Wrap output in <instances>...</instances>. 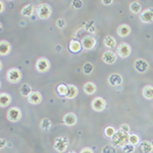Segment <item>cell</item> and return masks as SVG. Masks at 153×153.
<instances>
[{"instance_id": "cell-1", "label": "cell", "mask_w": 153, "mask_h": 153, "mask_svg": "<svg viewBox=\"0 0 153 153\" xmlns=\"http://www.w3.org/2000/svg\"><path fill=\"white\" fill-rule=\"evenodd\" d=\"M111 143L114 147H124L129 143V134L120 130L117 131L115 135L111 138Z\"/></svg>"}, {"instance_id": "cell-2", "label": "cell", "mask_w": 153, "mask_h": 153, "mask_svg": "<svg viewBox=\"0 0 153 153\" xmlns=\"http://www.w3.org/2000/svg\"><path fill=\"white\" fill-rule=\"evenodd\" d=\"M37 14L41 19H48L52 14V8L47 3H42L37 7Z\"/></svg>"}, {"instance_id": "cell-3", "label": "cell", "mask_w": 153, "mask_h": 153, "mask_svg": "<svg viewBox=\"0 0 153 153\" xmlns=\"http://www.w3.org/2000/svg\"><path fill=\"white\" fill-rule=\"evenodd\" d=\"M22 71L16 68H12L10 70L7 71L6 73V79L9 83L11 84H18L22 80Z\"/></svg>"}, {"instance_id": "cell-4", "label": "cell", "mask_w": 153, "mask_h": 153, "mask_svg": "<svg viewBox=\"0 0 153 153\" xmlns=\"http://www.w3.org/2000/svg\"><path fill=\"white\" fill-rule=\"evenodd\" d=\"M68 146V139L66 137H63V136H60V137L56 138L55 141H54V149L57 152H65L66 150V148Z\"/></svg>"}, {"instance_id": "cell-5", "label": "cell", "mask_w": 153, "mask_h": 153, "mask_svg": "<svg viewBox=\"0 0 153 153\" xmlns=\"http://www.w3.org/2000/svg\"><path fill=\"white\" fill-rule=\"evenodd\" d=\"M6 117L9 122L16 123L22 118V110L19 107H11L6 113Z\"/></svg>"}, {"instance_id": "cell-6", "label": "cell", "mask_w": 153, "mask_h": 153, "mask_svg": "<svg viewBox=\"0 0 153 153\" xmlns=\"http://www.w3.org/2000/svg\"><path fill=\"white\" fill-rule=\"evenodd\" d=\"M132 52V48L128 43H120L117 48V54L122 58H127Z\"/></svg>"}, {"instance_id": "cell-7", "label": "cell", "mask_w": 153, "mask_h": 153, "mask_svg": "<svg viewBox=\"0 0 153 153\" xmlns=\"http://www.w3.org/2000/svg\"><path fill=\"white\" fill-rule=\"evenodd\" d=\"M50 68V61L45 57H41L36 61V71L39 73H46Z\"/></svg>"}, {"instance_id": "cell-8", "label": "cell", "mask_w": 153, "mask_h": 153, "mask_svg": "<svg viewBox=\"0 0 153 153\" xmlns=\"http://www.w3.org/2000/svg\"><path fill=\"white\" fill-rule=\"evenodd\" d=\"M134 68H135V70L140 74L146 73L148 71V68H149V63H148V61H146L145 59L138 58V59H136L134 62Z\"/></svg>"}, {"instance_id": "cell-9", "label": "cell", "mask_w": 153, "mask_h": 153, "mask_svg": "<svg viewBox=\"0 0 153 153\" xmlns=\"http://www.w3.org/2000/svg\"><path fill=\"white\" fill-rule=\"evenodd\" d=\"M91 106H92V109L95 110V111H103L106 107V101L102 97H96L93 99Z\"/></svg>"}, {"instance_id": "cell-10", "label": "cell", "mask_w": 153, "mask_h": 153, "mask_svg": "<svg viewBox=\"0 0 153 153\" xmlns=\"http://www.w3.org/2000/svg\"><path fill=\"white\" fill-rule=\"evenodd\" d=\"M140 21L144 24H151L153 22V8H147L140 13Z\"/></svg>"}, {"instance_id": "cell-11", "label": "cell", "mask_w": 153, "mask_h": 153, "mask_svg": "<svg viewBox=\"0 0 153 153\" xmlns=\"http://www.w3.org/2000/svg\"><path fill=\"white\" fill-rule=\"evenodd\" d=\"M96 39L92 36H86L82 39V47L85 50H91L95 47Z\"/></svg>"}, {"instance_id": "cell-12", "label": "cell", "mask_w": 153, "mask_h": 153, "mask_svg": "<svg viewBox=\"0 0 153 153\" xmlns=\"http://www.w3.org/2000/svg\"><path fill=\"white\" fill-rule=\"evenodd\" d=\"M117 54H115L114 52H112L110 50L105 51L102 54V61L106 63V65H113L117 61Z\"/></svg>"}, {"instance_id": "cell-13", "label": "cell", "mask_w": 153, "mask_h": 153, "mask_svg": "<svg viewBox=\"0 0 153 153\" xmlns=\"http://www.w3.org/2000/svg\"><path fill=\"white\" fill-rule=\"evenodd\" d=\"M108 83H109L110 86H113V87H118V86L122 85L123 83V78L120 74L113 73L111 74L109 76H108Z\"/></svg>"}, {"instance_id": "cell-14", "label": "cell", "mask_w": 153, "mask_h": 153, "mask_svg": "<svg viewBox=\"0 0 153 153\" xmlns=\"http://www.w3.org/2000/svg\"><path fill=\"white\" fill-rule=\"evenodd\" d=\"M28 101H29V103L34 104V105H37V104H39V103H41V101H42L41 93L38 92V91H33V92L29 95Z\"/></svg>"}, {"instance_id": "cell-15", "label": "cell", "mask_w": 153, "mask_h": 153, "mask_svg": "<svg viewBox=\"0 0 153 153\" xmlns=\"http://www.w3.org/2000/svg\"><path fill=\"white\" fill-rule=\"evenodd\" d=\"M63 123L66 125V126H75L76 124V115L75 113L73 112H68L65 114V117H63Z\"/></svg>"}, {"instance_id": "cell-16", "label": "cell", "mask_w": 153, "mask_h": 153, "mask_svg": "<svg viewBox=\"0 0 153 153\" xmlns=\"http://www.w3.org/2000/svg\"><path fill=\"white\" fill-rule=\"evenodd\" d=\"M117 35L120 37H122V38H126V37H128L131 34V27L128 26V25H120V27L117 28Z\"/></svg>"}, {"instance_id": "cell-17", "label": "cell", "mask_w": 153, "mask_h": 153, "mask_svg": "<svg viewBox=\"0 0 153 153\" xmlns=\"http://www.w3.org/2000/svg\"><path fill=\"white\" fill-rule=\"evenodd\" d=\"M11 50V45L9 44V42L5 40H2L0 42V54L1 56H6L7 54L10 52Z\"/></svg>"}, {"instance_id": "cell-18", "label": "cell", "mask_w": 153, "mask_h": 153, "mask_svg": "<svg viewBox=\"0 0 153 153\" xmlns=\"http://www.w3.org/2000/svg\"><path fill=\"white\" fill-rule=\"evenodd\" d=\"M82 42H79L78 40H71L68 45V49L71 53H78L82 49Z\"/></svg>"}, {"instance_id": "cell-19", "label": "cell", "mask_w": 153, "mask_h": 153, "mask_svg": "<svg viewBox=\"0 0 153 153\" xmlns=\"http://www.w3.org/2000/svg\"><path fill=\"white\" fill-rule=\"evenodd\" d=\"M11 102V97L7 93H1L0 94V106L1 107H6L10 104Z\"/></svg>"}, {"instance_id": "cell-20", "label": "cell", "mask_w": 153, "mask_h": 153, "mask_svg": "<svg viewBox=\"0 0 153 153\" xmlns=\"http://www.w3.org/2000/svg\"><path fill=\"white\" fill-rule=\"evenodd\" d=\"M140 150H141L142 153H151L153 151L151 142L146 141V140L142 141L140 143Z\"/></svg>"}, {"instance_id": "cell-21", "label": "cell", "mask_w": 153, "mask_h": 153, "mask_svg": "<svg viewBox=\"0 0 153 153\" xmlns=\"http://www.w3.org/2000/svg\"><path fill=\"white\" fill-rule=\"evenodd\" d=\"M96 89H97V87H96V85L93 82H87L84 85V92L88 95L94 94L96 92Z\"/></svg>"}, {"instance_id": "cell-22", "label": "cell", "mask_w": 153, "mask_h": 153, "mask_svg": "<svg viewBox=\"0 0 153 153\" xmlns=\"http://www.w3.org/2000/svg\"><path fill=\"white\" fill-rule=\"evenodd\" d=\"M78 94H79L78 87L75 85H68V91L65 97L68 98V99H74V98H76V96H78Z\"/></svg>"}, {"instance_id": "cell-23", "label": "cell", "mask_w": 153, "mask_h": 153, "mask_svg": "<svg viewBox=\"0 0 153 153\" xmlns=\"http://www.w3.org/2000/svg\"><path fill=\"white\" fill-rule=\"evenodd\" d=\"M142 94L144 96V98H146L148 100L153 99V86L151 85H147L143 88Z\"/></svg>"}, {"instance_id": "cell-24", "label": "cell", "mask_w": 153, "mask_h": 153, "mask_svg": "<svg viewBox=\"0 0 153 153\" xmlns=\"http://www.w3.org/2000/svg\"><path fill=\"white\" fill-rule=\"evenodd\" d=\"M33 11H34L33 5H32V4H27V5H25L23 8H22L21 14L23 16H26V18H30V16H32V14H33Z\"/></svg>"}, {"instance_id": "cell-25", "label": "cell", "mask_w": 153, "mask_h": 153, "mask_svg": "<svg viewBox=\"0 0 153 153\" xmlns=\"http://www.w3.org/2000/svg\"><path fill=\"white\" fill-rule=\"evenodd\" d=\"M103 43H104V46L107 48H114L115 46H117V40H115L114 38H113L112 36H106L104 38V41H103Z\"/></svg>"}, {"instance_id": "cell-26", "label": "cell", "mask_w": 153, "mask_h": 153, "mask_svg": "<svg viewBox=\"0 0 153 153\" xmlns=\"http://www.w3.org/2000/svg\"><path fill=\"white\" fill-rule=\"evenodd\" d=\"M19 92H21L22 96L28 98L29 95L31 94L33 91H32V88H31V86H30L29 84H24V85H22L21 89H19Z\"/></svg>"}, {"instance_id": "cell-27", "label": "cell", "mask_w": 153, "mask_h": 153, "mask_svg": "<svg viewBox=\"0 0 153 153\" xmlns=\"http://www.w3.org/2000/svg\"><path fill=\"white\" fill-rule=\"evenodd\" d=\"M68 85H65V84H60L56 88V92L60 96H62V97H65L66 94H68Z\"/></svg>"}, {"instance_id": "cell-28", "label": "cell", "mask_w": 153, "mask_h": 153, "mask_svg": "<svg viewBox=\"0 0 153 153\" xmlns=\"http://www.w3.org/2000/svg\"><path fill=\"white\" fill-rule=\"evenodd\" d=\"M141 9H142V6L138 1H134L130 4V10L132 11L133 13H140Z\"/></svg>"}, {"instance_id": "cell-29", "label": "cell", "mask_w": 153, "mask_h": 153, "mask_svg": "<svg viewBox=\"0 0 153 153\" xmlns=\"http://www.w3.org/2000/svg\"><path fill=\"white\" fill-rule=\"evenodd\" d=\"M129 143L134 146H137L138 144H140V137L137 134H129Z\"/></svg>"}, {"instance_id": "cell-30", "label": "cell", "mask_w": 153, "mask_h": 153, "mask_svg": "<svg viewBox=\"0 0 153 153\" xmlns=\"http://www.w3.org/2000/svg\"><path fill=\"white\" fill-rule=\"evenodd\" d=\"M115 133H117V130L113 127H111V126H108V127H106L104 129V135L106 136V138H110L111 139L113 136L115 135Z\"/></svg>"}, {"instance_id": "cell-31", "label": "cell", "mask_w": 153, "mask_h": 153, "mask_svg": "<svg viewBox=\"0 0 153 153\" xmlns=\"http://www.w3.org/2000/svg\"><path fill=\"white\" fill-rule=\"evenodd\" d=\"M51 128V120L49 118H43L42 122L40 123V129L46 131Z\"/></svg>"}, {"instance_id": "cell-32", "label": "cell", "mask_w": 153, "mask_h": 153, "mask_svg": "<svg viewBox=\"0 0 153 153\" xmlns=\"http://www.w3.org/2000/svg\"><path fill=\"white\" fill-rule=\"evenodd\" d=\"M93 70H94V66L90 62H86L85 65H83V73L85 74V75H90V74H92Z\"/></svg>"}, {"instance_id": "cell-33", "label": "cell", "mask_w": 153, "mask_h": 153, "mask_svg": "<svg viewBox=\"0 0 153 153\" xmlns=\"http://www.w3.org/2000/svg\"><path fill=\"white\" fill-rule=\"evenodd\" d=\"M101 153H117V150L113 145H105L101 150Z\"/></svg>"}, {"instance_id": "cell-34", "label": "cell", "mask_w": 153, "mask_h": 153, "mask_svg": "<svg viewBox=\"0 0 153 153\" xmlns=\"http://www.w3.org/2000/svg\"><path fill=\"white\" fill-rule=\"evenodd\" d=\"M135 148L136 146H134V145L130 144V143H127L124 147H122V149H123V151H124V153H133L135 151Z\"/></svg>"}, {"instance_id": "cell-35", "label": "cell", "mask_w": 153, "mask_h": 153, "mask_svg": "<svg viewBox=\"0 0 153 153\" xmlns=\"http://www.w3.org/2000/svg\"><path fill=\"white\" fill-rule=\"evenodd\" d=\"M71 5L75 9H80L82 8L83 5H84V2L81 1V0H75V1L71 2Z\"/></svg>"}, {"instance_id": "cell-36", "label": "cell", "mask_w": 153, "mask_h": 153, "mask_svg": "<svg viewBox=\"0 0 153 153\" xmlns=\"http://www.w3.org/2000/svg\"><path fill=\"white\" fill-rule=\"evenodd\" d=\"M65 21L63 19H58L57 21H56V27H57L58 29H63L65 27Z\"/></svg>"}, {"instance_id": "cell-37", "label": "cell", "mask_w": 153, "mask_h": 153, "mask_svg": "<svg viewBox=\"0 0 153 153\" xmlns=\"http://www.w3.org/2000/svg\"><path fill=\"white\" fill-rule=\"evenodd\" d=\"M120 130L123 131V132H126V133H128V134H129V132H130V126L128 125V124H123V125H120Z\"/></svg>"}, {"instance_id": "cell-38", "label": "cell", "mask_w": 153, "mask_h": 153, "mask_svg": "<svg viewBox=\"0 0 153 153\" xmlns=\"http://www.w3.org/2000/svg\"><path fill=\"white\" fill-rule=\"evenodd\" d=\"M80 153H94V152H93V150L91 149V148L86 147V148H83V149L80 151Z\"/></svg>"}, {"instance_id": "cell-39", "label": "cell", "mask_w": 153, "mask_h": 153, "mask_svg": "<svg viewBox=\"0 0 153 153\" xmlns=\"http://www.w3.org/2000/svg\"><path fill=\"white\" fill-rule=\"evenodd\" d=\"M102 4H105V5H109V4H111L112 3V0H102Z\"/></svg>"}, {"instance_id": "cell-40", "label": "cell", "mask_w": 153, "mask_h": 153, "mask_svg": "<svg viewBox=\"0 0 153 153\" xmlns=\"http://www.w3.org/2000/svg\"><path fill=\"white\" fill-rule=\"evenodd\" d=\"M0 143H1V145H0V147L1 148H3L5 145H7L8 143H6V141H5V139H1V141H0Z\"/></svg>"}, {"instance_id": "cell-41", "label": "cell", "mask_w": 153, "mask_h": 153, "mask_svg": "<svg viewBox=\"0 0 153 153\" xmlns=\"http://www.w3.org/2000/svg\"><path fill=\"white\" fill-rule=\"evenodd\" d=\"M0 12H3L4 11V2L3 1H0Z\"/></svg>"}, {"instance_id": "cell-42", "label": "cell", "mask_w": 153, "mask_h": 153, "mask_svg": "<svg viewBox=\"0 0 153 153\" xmlns=\"http://www.w3.org/2000/svg\"><path fill=\"white\" fill-rule=\"evenodd\" d=\"M151 144H152V148H153V140H152V142H151Z\"/></svg>"}, {"instance_id": "cell-43", "label": "cell", "mask_w": 153, "mask_h": 153, "mask_svg": "<svg viewBox=\"0 0 153 153\" xmlns=\"http://www.w3.org/2000/svg\"><path fill=\"white\" fill-rule=\"evenodd\" d=\"M68 153H76V152H74V151H71V152H68Z\"/></svg>"}]
</instances>
